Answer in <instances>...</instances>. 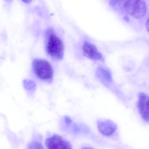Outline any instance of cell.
Returning <instances> with one entry per match:
<instances>
[{
    "instance_id": "obj_10",
    "label": "cell",
    "mask_w": 149,
    "mask_h": 149,
    "mask_svg": "<svg viewBox=\"0 0 149 149\" xmlns=\"http://www.w3.org/2000/svg\"><path fill=\"white\" fill-rule=\"evenodd\" d=\"M28 146L29 149H42L43 148L42 145L37 142H33L30 143Z\"/></svg>"
},
{
    "instance_id": "obj_1",
    "label": "cell",
    "mask_w": 149,
    "mask_h": 149,
    "mask_svg": "<svg viewBox=\"0 0 149 149\" xmlns=\"http://www.w3.org/2000/svg\"><path fill=\"white\" fill-rule=\"evenodd\" d=\"M110 4L116 10L136 19L143 18L147 10L144 0H111Z\"/></svg>"
},
{
    "instance_id": "obj_6",
    "label": "cell",
    "mask_w": 149,
    "mask_h": 149,
    "mask_svg": "<svg viewBox=\"0 0 149 149\" xmlns=\"http://www.w3.org/2000/svg\"><path fill=\"white\" fill-rule=\"evenodd\" d=\"M82 49L84 55L88 59L95 61H99L102 59V55L97 51L95 46L88 42H84Z\"/></svg>"
},
{
    "instance_id": "obj_5",
    "label": "cell",
    "mask_w": 149,
    "mask_h": 149,
    "mask_svg": "<svg viewBox=\"0 0 149 149\" xmlns=\"http://www.w3.org/2000/svg\"><path fill=\"white\" fill-rule=\"evenodd\" d=\"M149 97L146 94L143 92L139 93L138 95V106L141 117L146 122L149 121Z\"/></svg>"
},
{
    "instance_id": "obj_11",
    "label": "cell",
    "mask_w": 149,
    "mask_h": 149,
    "mask_svg": "<svg viewBox=\"0 0 149 149\" xmlns=\"http://www.w3.org/2000/svg\"><path fill=\"white\" fill-rule=\"evenodd\" d=\"M64 120L67 124L70 125L72 123V120H71V118H70L68 116H65L64 117Z\"/></svg>"
},
{
    "instance_id": "obj_2",
    "label": "cell",
    "mask_w": 149,
    "mask_h": 149,
    "mask_svg": "<svg viewBox=\"0 0 149 149\" xmlns=\"http://www.w3.org/2000/svg\"><path fill=\"white\" fill-rule=\"evenodd\" d=\"M46 36V49L48 54L55 60H62L64 55V46L62 42L52 30H48Z\"/></svg>"
},
{
    "instance_id": "obj_13",
    "label": "cell",
    "mask_w": 149,
    "mask_h": 149,
    "mask_svg": "<svg viewBox=\"0 0 149 149\" xmlns=\"http://www.w3.org/2000/svg\"><path fill=\"white\" fill-rule=\"evenodd\" d=\"M148 23H149V22H148V20H147V23H146V26H146V28H147V29H149V28H148Z\"/></svg>"
},
{
    "instance_id": "obj_7",
    "label": "cell",
    "mask_w": 149,
    "mask_h": 149,
    "mask_svg": "<svg viewBox=\"0 0 149 149\" xmlns=\"http://www.w3.org/2000/svg\"><path fill=\"white\" fill-rule=\"evenodd\" d=\"M97 127L99 131L104 136H110L114 133L117 130L116 124L110 120L98 121Z\"/></svg>"
},
{
    "instance_id": "obj_12",
    "label": "cell",
    "mask_w": 149,
    "mask_h": 149,
    "mask_svg": "<svg viewBox=\"0 0 149 149\" xmlns=\"http://www.w3.org/2000/svg\"><path fill=\"white\" fill-rule=\"evenodd\" d=\"M22 1L25 3L29 4V3H31L33 0H22Z\"/></svg>"
},
{
    "instance_id": "obj_4",
    "label": "cell",
    "mask_w": 149,
    "mask_h": 149,
    "mask_svg": "<svg viewBox=\"0 0 149 149\" xmlns=\"http://www.w3.org/2000/svg\"><path fill=\"white\" fill-rule=\"evenodd\" d=\"M45 144L48 149H72L69 142L58 135H54L48 138L45 141Z\"/></svg>"
},
{
    "instance_id": "obj_9",
    "label": "cell",
    "mask_w": 149,
    "mask_h": 149,
    "mask_svg": "<svg viewBox=\"0 0 149 149\" xmlns=\"http://www.w3.org/2000/svg\"><path fill=\"white\" fill-rule=\"evenodd\" d=\"M23 84L25 88L28 91L35 90L36 87V84L33 81L28 79L23 81Z\"/></svg>"
},
{
    "instance_id": "obj_3",
    "label": "cell",
    "mask_w": 149,
    "mask_h": 149,
    "mask_svg": "<svg viewBox=\"0 0 149 149\" xmlns=\"http://www.w3.org/2000/svg\"><path fill=\"white\" fill-rule=\"evenodd\" d=\"M33 67L35 74L41 80L51 81L54 75V70L48 61L42 59L33 61Z\"/></svg>"
},
{
    "instance_id": "obj_8",
    "label": "cell",
    "mask_w": 149,
    "mask_h": 149,
    "mask_svg": "<svg viewBox=\"0 0 149 149\" xmlns=\"http://www.w3.org/2000/svg\"><path fill=\"white\" fill-rule=\"evenodd\" d=\"M96 75L100 81L104 83H110L112 82V75L110 71L108 69L103 67L97 68L96 72Z\"/></svg>"
}]
</instances>
